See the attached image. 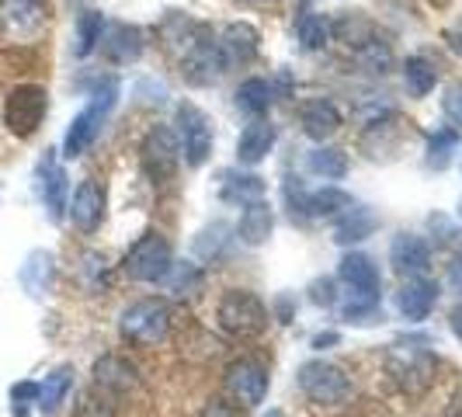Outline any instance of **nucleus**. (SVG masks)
<instances>
[{
  "instance_id": "f257e3e1",
  "label": "nucleus",
  "mask_w": 462,
  "mask_h": 417,
  "mask_svg": "<svg viewBox=\"0 0 462 417\" xmlns=\"http://www.w3.org/2000/svg\"><path fill=\"white\" fill-rule=\"evenodd\" d=\"M178 46H181V77H185L188 84L206 88V84L219 80L230 70L226 60H223L219 42L208 35L206 28H199V24L185 22V35H181Z\"/></svg>"
},
{
  "instance_id": "f03ea898",
  "label": "nucleus",
  "mask_w": 462,
  "mask_h": 417,
  "mask_svg": "<svg viewBox=\"0 0 462 417\" xmlns=\"http://www.w3.org/2000/svg\"><path fill=\"white\" fill-rule=\"evenodd\" d=\"M118 330L129 345H143V348H153L167 341L171 334V310L163 300H139L133 302L122 320H118Z\"/></svg>"
},
{
  "instance_id": "7ed1b4c3",
  "label": "nucleus",
  "mask_w": 462,
  "mask_h": 417,
  "mask_svg": "<svg viewBox=\"0 0 462 417\" xmlns=\"http://www.w3.org/2000/svg\"><path fill=\"white\" fill-rule=\"evenodd\" d=\"M216 320L230 338H257L268 327V306L247 289H230L219 300Z\"/></svg>"
},
{
  "instance_id": "20e7f679",
  "label": "nucleus",
  "mask_w": 462,
  "mask_h": 417,
  "mask_svg": "<svg viewBox=\"0 0 462 417\" xmlns=\"http://www.w3.org/2000/svg\"><path fill=\"white\" fill-rule=\"evenodd\" d=\"M174 261H171V244L161 233H146L129 247V255L122 261V272L133 282H163L171 275Z\"/></svg>"
},
{
  "instance_id": "39448f33",
  "label": "nucleus",
  "mask_w": 462,
  "mask_h": 417,
  "mask_svg": "<svg viewBox=\"0 0 462 417\" xmlns=\"http://www.w3.org/2000/svg\"><path fill=\"white\" fill-rule=\"evenodd\" d=\"M386 366H390V375H393L407 394H420V390H428V386H431V379H435V355H431L424 345H417V341L390 348Z\"/></svg>"
},
{
  "instance_id": "423d86ee",
  "label": "nucleus",
  "mask_w": 462,
  "mask_h": 417,
  "mask_svg": "<svg viewBox=\"0 0 462 417\" xmlns=\"http://www.w3.org/2000/svg\"><path fill=\"white\" fill-rule=\"evenodd\" d=\"M46 0H0V35L7 42H32L46 32Z\"/></svg>"
},
{
  "instance_id": "0eeeda50",
  "label": "nucleus",
  "mask_w": 462,
  "mask_h": 417,
  "mask_svg": "<svg viewBox=\"0 0 462 417\" xmlns=\"http://www.w3.org/2000/svg\"><path fill=\"white\" fill-rule=\"evenodd\" d=\"M46 108H49L46 88H39V84H22V88H14V91L7 94V101H4V125H7L14 136H22V139L32 136V133L42 125Z\"/></svg>"
},
{
  "instance_id": "6e6552de",
  "label": "nucleus",
  "mask_w": 462,
  "mask_h": 417,
  "mask_svg": "<svg viewBox=\"0 0 462 417\" xmlns=\"http://www.w3.org/2000/svg\"><path fill=\"white\" fill-rule=\"evenodd\" d=\"M300 390L320 407H337L351 396V379L345 375V369L317 358L300 369Z\"/></svg>"
},
{
  "instance_id": "1a4fd4ad",
  "label": "nucleus",
  "mask_w": 462,
  "mask_h": 417,
  "mask_svg": "<svg viewBox=\"0 0 462 417\" xmlns=\"http://www.w3.org/2000/svg\"><path fill=\"white\" fill-rule=\"evenodd\" d=\"M116 94H118V88H116V84H108V88H105V94H101V91L94 94L91 105H88L80 116L69 122L67 143H63V153H67V157H80V153L91 146L94 136L101 133V125H105L108 112L116 108Z\"/></svg>"
},
{
  "instance_id": "9d476101",
  "label": "nucleus",
  "mask_w": 462,
  "mask_h": 417,
  "mask_svg": "<svg viewBox=\"0 0 462 417\" xmlns=\"http://www.w3.org/2000/svg\"><path fill=\"white\" fill-rule=\"evenodd\" d=\"M226 394L244 403V407H257L268 396V369L257 358H236L226 369Z\"/></svg>"
},
{
  "instance_id": "9b49d317",
  "label": "nucleus",
  "mask_w": 462,
  "mask_h": 417,
  "mask_svg": "<svg viewBox=\"0 0 462 417\" xmlns=\"http://www.w3.org/2000/svg\"><path fill=\"white\" fill-rule=\"evenodd\" d=\"M178 133H181V150H185V161L188 167H202L212 153V125L208 118L195 108L181 101L178 105Z\"/></svg>"
},
{
  "instance_id": "f8f14e48",
  "label": "nucleus",
  "mask_w": 462,
  "mask_h": 417,
  "mask_svg": "<svg viewBox=\"0 0 462 417\" xmlns=\"http://www.w3.org/2000/svg\"><path fill=\"white\" fill-rule=\"evenodd\" d=\"M143 167H146V174L153 178V181H167L171 174H174V167H178V153H181V146H178V139L174 133L167 129V125H157V129H150V136L143 139Z\"/></svg>"
},
{
  "instance_id": "ddd939ff",
  "label": "nucleus",
  "mask_w": 462,
  "mask_h": 417,
  "mask_svg": "<svg viewBox=\"0 0 462 417\" xmlns=\"http://www.w3.org/2000/svg\"><path fill=\"white\" fill-rule=\"evenodd\" d=\"M435 302H439V285L424 275L407 278V282L400 285V292H396V310H400V317L411 320V324L428 320V313L435 310Z\"/></svg>"
},
{
  "instance_id": "4468645a",
  "label": "nucleus",
  "mask_w": 462,
  "mask_h": 417,
  "mask_svg": "<svg viewBox=\"0 0 462 417\" xmlns=\"http://www.w3.org/2000/svg\"><path fill=\"white\" fill-rule=\"evenodd\" d=\"M390 264L396 268V275L420 278L431 268V247L414 233H400L390 247Z\"/></svg>"
},
{
  "instance_id": "2eb2a0df",
  "label": "nucleus",
  "mask_w": 462,
  "mask_h": 417,
  "mask_svg": "<svg viewBox=\"0 0 462 417\" xmlns=\"http://www.w3.org/2000/svg\"><path fill=\"white\" fill-rule=\"evenodd\" d=\"M101 216H105V188L88 178V181L77 185L73 199H69V219H73L77 230L94 233L97 223H101Z\"/></svg>"
},
{
  "instance_id": "dca6fc26",
  "label": "nucleus",
  "mask_w": 462,
  "mask_h": 417,
  "mask_svg": "<svg viewBox=\"0 0 462 417\" xmlns=\"http://www.w3.org/2000/svg\"><path fill=\"white\" fill-rule=\"evenodd\" d=\"M136 383H139L136 366H129L122 355H105V358L94 362V386L108 390L112 396L129 394Z\"/></svg>"
},
{
  "instance_id": "f3484780",
  "label": "nucleus",
  "mask_w": 462,
  "mask_h": 417,
  "mask_svg": "<svg viewBox=\"0 0 462 417\" xmlns=\"http://www.w3.org/2000/svg\"><path fill=\"white\" fill-rule=\"evenodd\" d=\"M300 122H302V133H306L310 139H330L337 129H341V112H337L334 101L313 97V101L302 105Z\"/></svg>"
},
{
  "instance_id": "a211bd4d",
  "label": "nucleus",
  "mask_w": 462,
  "mask_h": 417,
  "mask_svg": "<svg viewBox=\"0 0 462 417\" xmlns=\"http://www.w3.org/2000/svg\"><path fill=\"white\" fill-rule=\"evenodd\" d=\"M275 136L278 133L272 122H264V118L251 122V125L240 133V139H236V161L247 163V167L261 163L264 157H268V150L275 146Z\"/></svg>"
},
{
  "instance_id": "6ab92c4d",
  "label": "nucleus",
  "mask_w": 462,
  "mask_h": 417,
  "mask_svg": "<svg viewBox=\"0 0 462 417\" xmlns=\"http://www.w3.org/2000/svg\"><path fill=\"white\" fill-rule=\"evenodd\" d=\"M272 227H275V212L272 206L264 202V199H257V202H247L244 206V216H240V240L247 244V247H261L268 236H272Z\"/></svg>"
},
{
  "instance_id": "aec40b11",
  "label": "nucleus",
  "mask_w": 462,
  "mask_h": 417,
  "mask_svg": "<svg viewBox=\"0 0 462 417\" xmlns=\"http://www.w3.org/2000/svg\"><path fill=\"white\" fill-rule=\"evenodd\" d=\"M257 42H261V35H257L251 24H230L226 32H223V39H219V49H223V60H226V67H236V63H251L257 52Z\"/></svg>"
},
{
  "instance_id": "412c9836",
  "label": "nucleus",
  "mask_w": 462,
  "mask_h": 417,
  "mask_svg": "<svg viewBox=\"0 0 462 417\" xmlns=\"http://www.w3.org/2000/svg\"><path fill=\"white\" fill-rule=\"evenodd\" d=\"M101 42H105V56L118 67L122 63H136L143 56V32L133 28V24H116L108 32V39H101Z\"/></svg>"
},
{
  "instance_id": "4be33fe9",
  "label": "nucleus",
  "mask_w": 462,
  "mask_h": 417,
  "mask_svg": "<svg viewBox=\"0 0 462 417\" xmlns=\"http://www.w3.org/2000/svg\"><path fill=\"white\" fill-rule=\"evenodd\" d=\"M337 275L347 289H362V292H372L379 296V268L372 264V257L365 255H345L341 264H337Z\"/></svg>"
},
{
  "instance_id": "5701e85b",
  "label": "nucleus",
  "mask_w": 462,
  "mask_h": 417,
  "mask_svg": "<svg viewBox=\"0 0 462 417\" xmlns=\"http://www.w3.org/2000/svg\"><path fill=\"white\" fill-rule=\"evenodd\" d=\"M330 28H334L337 42H345L347 49H355V56H358L362 49H369L372 42H379L375 24H372L369 18H362V14H345V18H337Z\"/></svg>"
},
{
  "instance_id": "b1692460",
  "label": "nucleus",
  "mask_w": 462,
  "mask_h": 417,
  "mask_svg": "<svg viewBox=\"0 0 462 417\" xmlns=\"http://www.w3.org/2000/svg\"><path fill=\"white\" fill-rule=\"evenodd\" d=\"M42 199H46L52 219H60L63 208H67V171L52 157L42 161Z\"/></svg>"
},
{
  "instance_id": "393cba45",
  "label": "nucleus",
  "mask_w": 462,
  "mask_h": 417,
  "mask_svg": "<svg viewBox=\"0 0 462 417\" xmlns=\"http://www.w3.org/2000/svg\"><path fill=\"white\" fill-rule=\"evenodd\" d=\"M69 386H73V369L69 366H60L56 372H49L46 383H39V407H42V414L52 417L63 407Z\"/></svg>"
},
{
  "instance_id": "a878e982",
  "label": "nucleus",
  "mask_w": 462,
  "mask_h": 417,
  "mask_svg": "<svg viewBox=\"0 0 462 417\" xmlns=\"http://www.w3.org/2000/svg\"><path fill=\"white\" fill-rule=\"evenodd\" d=\"M275 101V88L264 80V77H251L236 88V105L247 112V116H264Z\"/></svg>"
},
{
  "instance_id": "bb28decb",
  "label": "nucleus",
  "mask_w": 462,
  "mask_h": 417,
  "mask_svg": "<svg viewBox=\"0 0 462 417\" xmlns=\"http://www.w3.org/2000/svg\"><path fill=\"white\" fill-rule=\"evenodd\" d=\"M403 84H407V91L414 94V97H424V94L435 91L439 70H435L431 60H424V56H407V63H403Z\"/></svg>"
},
{
  "instance_id": "cd10ccee",
  "label": "nucleus",
  "mask_w": 462,
  "mask_h": 417,
  "mask_svg": "<svg viewBox=\"0 0 462 417\" xmlns=\"http://www.w3.org/2000/svg\"><path fill=\"white\" fill-rule=\"evenodd\" d=\"M52 275H56V268H52V255H46V251L28 255V261H24V268H22V282H24V289H28L32 296H42V292H49Z\"/></svg>"
},
{
  "instance_id": "c85d7f7f",
  "label": "nucleus",
  "mask_w": 462,
  "mask_h": 417,
  "mask_svg": "<svg viewBox=\"0 0 462 417\" xmlns=\"http://www.w3.org/2000/svg\"><path fill=\"white\" fill-rule=\"evenodd\" d=\"M296 208L310 212V216H334V212H347L351 208V195L337 191V188H324V191H313V195H300V206Z\"/></svg>"
},
{
  "instance_id": "c756f323",
  "label": "nucleus",
  "mask_w": 462,
  "mask_h": 417,
  "mask_svg": "<svg viewBox=\"0 0 462 417\" xmlns=\"http://www.w3.org/2000/svg\"><path fill=\"white\" fill-rule=\"evenodd\" d=\"M306 167H310L317 178H324V181H341L347 174V157L341 150H334V146H320V150H313V153L306 157Z\"/></svg>"
},
{
  "instance_id": "7c9ffc66",
  "label": "nucleus",
  "mask_w": 462,
  "mask_h": 417,
  "mask_svg": "<svg viewBox=\"0 0 462 417\" xmlns=\"http://www.w3.org/2000/svg\"><path fill=\"white\" fill-rule=\"evenodd\" d=\"M375 230V216H372L369 208H347L345 219L337 223V230H334V236L341 240V244H355V240H365L369 233Z\"/></svg>"
},
{
  "instance_id": "2f4dec72",
  "label": "nucleus",
  "mask_w": 462,
  "mask_h": 417,
  "mask_svg": "<svg viewBox=\"0 0 462 417\" xmlns=\"http://www.w3.org/2000/svg\"><path fill=\"white\" fill-rule=\"evenodd\" d=\"M101 35H105V14H97V11H84L80 14V22H77V56H91L97 42H101Z\"/></svg>"
},
{
  "instance_id": "473e14b6",
  "label": "nucleus",
  "mask_w": 462,
  "mask_h": 417,
  "mask_svg": "<svg viewBox=\"0 0 462 417\" xmlns=\"http://www.w3.org/2000/svg\"><path fill=\"white\" fill-rule=\"evenodd\" d=\"M330 35H334V28H330V22H327L324 14H302L300 18V42L306 52L324 49L330 42Z\"/></svg>"
},
{
  "instance_id": "72a5a7b5",
  "label": "nucleus",
  "mask_w": 462,
  "mask_h": 417,
  "mask_svg": "<svg viewBox=\"0 0 462 417\" xmlns=\"http://www.w3.org/2000/svg\"><path fill=\"white\" fill-rule=\"evenodd\" d=\"M73 417H116V396L101 390V386H91V390L80 394Z\"/></svg>"
},
{
  "instance_id": "f704fd0d",
  "label": "nucleus",
  "mask_w": 462,
  "mask_h": 417,
  "mask_svg": "<svg viewBox=\"0 0 462 417\" xmlns=\"http://www.w3.org/2000/svg\"><path fill=\"white\" fill-rule=\"evenodd\" d=\"M223 199H230V202H257V199H264V181L254 178V174H244V178H230L226 174V181H223Z\"/></svg>"
},
{
  "instance_id": "c9c22d12",
  "label": "nucleus",
  "mask_w": 462,
  "mask_h": 417,
  "mask_svg": "<svg viewBox=\"0 0 462 417\" xmlns=\"http://www.w3.org/2000/svg\"><path fill=\"white\" fill-rule=\"evenodd\" d=\"M456 146H459V133H456V129H439V133L431 136V146H428V163H431L435 171L448 167Z\"/></svg>"
},
{
  "instance_id": "e433bc0d",
  "label": "nucleus",
  "mask_w": 462,
  "mask_h": 417,
  "mask_svg": "<svg viewBox=\"0 0 462 417\" xmlns=\"http://www.w3.org/2000/svg\"><path fill=\"white\" fill-rule=\"evenodd\" d=\"M441 112H445V118H448L456 129H462V80L445 88V94H441Z\"/></svg>"
},
{
  "instance_id": "4c0bfd02",
  "label": "nucleus",
  "mask_w": 462,
  "mask_h": 417,
  "mask_svg": "<svg viewBox=\"0 0 462 417\" xmlns=\"http://www.w3.org/2000/svg\"><path fill=\"white\" fill-rule=\"evenodd\" d=\"M11 400H14V414L24 417V403H28V400H39V386H35V383H18V386L11 390Z\"/></svg>"
},
{
  "instance_id": "58836bf2",
  "label": "nucleus",
  "mask_w": 462,
  "mask_h": 417,
  "mask_svg": "<svg viewBox=\"0 0 462 417\" xmlns=\"http://www.w3.org/2000/svg\"><path fill=\"white\" fill-rule=\"evenodd\" d=\"M191 282H202V275H199L195 268H178V275H174V285H171V289H174L178 296H185V289L191 285Z\"/></svg>"
},
{
  "instance_id": "ea45409f",
  "label": "nucleus",
  "mask_w": 462,
  "mask_h": 417,
  "mask_svg": "<svg viewBox=\"0 0 462 417\" xmlns=\"http://www.w3.org/2000/svg\"><path fill=\"white\" fill-rule=\"evenodd\" d=\"M202 417H236V411H233L230 403H223V400H212L206 411H202Z\"/></svg>"
},
{
  "instance_id": "a19ab883",
  "label": "nucleus",
  "mask_w": 462,
  "mask_h": 417,
  "mask_svg": "<svg viewBox=\"0 0 462 417\" xmlns=\"http://www.w3.org/2000/svg\"><path fill=\"white\" fill-rule=\"evenodd\" d=\"M313 302H324V306L334 302V289H330V282H317V285H313Z\"/></svg>"
},
{
  "instance_id": "79ce46f5",
  "label": "nucleus",
  "mask_w": 462,
  "mask_h": 417,
  "mask_svg": "<svg viewBox=\"0 0 462 417\" xmlns=\"http://www.w3.org/2000/svg\"><path fill=\"white\" fill-rule=\"evenodd\" d=\"M448 282H452V289H459L462 292V257L452 261V268H448Z\"/></svg>"
},
{
  "instance_id": "37998d69",
  "label": "nucleus",
  "mask_w": 462,
  "mask_h": 417,
  "mask_svg": "<svg viewBox=\"0 0 462 417\" xmlns=\"http://www.w3.org/2000/svg\"><path fill=\"white\" fill-rule=\"evenodd\" d=\"M445 39L452 42V49H459L462 52V22L456 24V28H448V32H445Z\"/></svg>"
},
{
  "instance_id": "c03bdc74",
  "label": "nucleus",
  "mask_w": 462,
  "mask_h": 417,
  "mask_svg": "<svg viewBox=\"0 0 462 417\" xmlns=\"http://www.w3.org/2000/svg\"><path fill=\"white\" fill-rule=\"evenodd\" d=\"M448 320H452V330L462 338V306H456V310H452V317H448Z\"/></svg>"
},
{
  "instance_id": "a18cd8bd",
  "label": "nucleus",
  "mask_w": 462,
  "mask_h": 417,
  "mask_svg": "<svg viewBox=\"0 0 462 417\" xmlns=\"http://www.w3.org/2000/svg\"><path fill=\"white\" fill-rule=\"evenodd\" d=\"M334 341H337V334H317V338H313V348L334 345Z\"/></svg>"
},
{
  "instance_id": "49530a36",
  "label": "nucleus",
  "mask_w": 462,
  "mask_h": 417,
  "mask_svg": "<svg viewBox=\"0 0 462 417\" xmlns=\"http://www.w3.org/2000/svg\"><path fill=\"white\" fill-rule=\"evenodd\" d=\"M445 417H462V396L452 403V407H448V414H445Z\"/></svg>"
},
{
  "instance_id": "de8ad7c7",
  "label": "nucleus",
  "mask_w": 462,
  "mask_h": 417,
  "mask_svg": "<svg viewBox=\"0 0 462 417\" xmlns=\"http://www.w3.org/2000/svg\"><path fill=\"white\" fill-rule=\"evenodd\" d=\"M431 4H435V7H448V4H452V0H431Z\"/></svg>"
},
{
  "instance_id": "09e8293b",
  "label": "nucleus",
  "mask_w": 462,
  "mask_h": 417,
  "mask_svg": "<svg viewBox=\"0 0 462 417\" xmlns=\"http://www.w3.org/2000/svg\"><path fill=\"white\" fill-rule=\"evenodd\" d=\"M268 417H282V411H272V414H268Z\"/></svg>"
},
{
  "instance_id": "8fccbe9b",
  "label": "nucleus",
  "mask_w": 462,
  "mask_h": 417,
  "mask_svg": "<svg viewBox=\"0 0 462 417\" xmlns=\"http://www.w3.org/2000/svg\"><path fill=\"white\" fill-rule=\"evenodd\" d=\"M459 208H462V206H459Z\"/></svg>"
}]
</instances>
